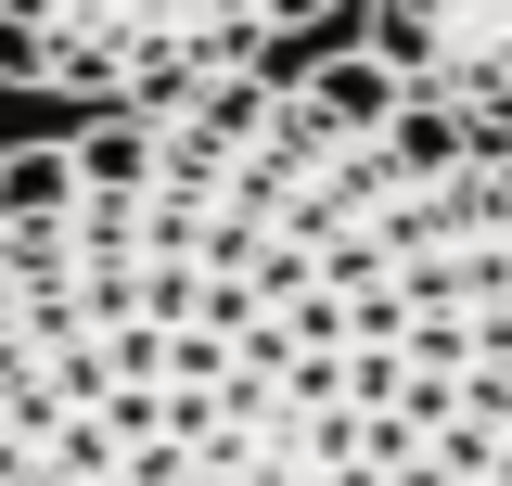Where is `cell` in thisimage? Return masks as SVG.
<instances>
[{
    "label": "cell",
    "instance_id": "cell-1",
    "mask_svg": "<svg viewBox=\"0 0 512 486\" xmlns=\"http://www.w3.org/2000/svg\"><path fill=\"white\" fill-rule=\"evenodd\" d=\"M0 486H512V141L372 52L13 141Z\"/></svg>",
    "mask_w": 512,
    "mask_h": 486
},
{
    "label": "cell",
    "instance_id": "cell-2",
    "mask_svg": "<svg viewBox=\"0 0 512 486\" xmlns=\"http://www.w3.org/2000/svg\"><path fill=\"white\" fill-rule=\"evenodd\" d=\"M333 0H0V90L77 116H154L231 90L308 39Z\"/></svg>",
    "mask_w": 512,
    "mask_h": 486
},
{
    "label": "cell",
    "instance_id": "cell-3",
    "mask_svg": "<svg viewBox=\"0 0 512 486\" xmlns=\"http://www.w3.org/2000/svg\"><path fill=\"white\" fill-rule=\"evenodd\" d=\"M359 52L423 103V116L512 141V0H372Z\"/></svg>",
    "mask_w": 512,
    "mask_h": 486
}]
</instances>
